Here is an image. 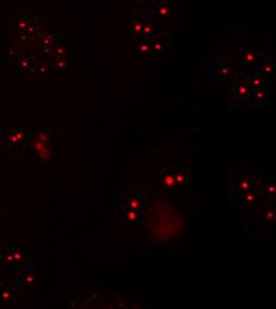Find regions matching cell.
Instances as JSON below:
<instances>
[{"label":"cell","mask_w":276,"mask_h":309,"mask_svg":"<svg viewBox=\"0 0 276 309\" xmlns=\"http://www.w3.org/2000/svg\"><path fill=\"white\" fill-rule=\"evenodd\" d=\"M130 206H131L132 209H137V208L139 207V203H138V201H134V200H132L131 202H130Z\"/></svg>","instance_id":"4"},{"label":"cell","mask_w":276,"mask_h":309,"mask_svg":"<svg viewBox=\"0 0 276 309\" xmlns=\"http://www.w3.org/2000/svg\"><path fill=\"white\" fill-rule=\"evenodd\" d=\"M246 200H248V201H253V200H255V196H253V195H251V194H250V195H248V196H246Z\"/></svg>","instance_id":"5"},{"label":"cell","mask_w":276,"mask_h":309,"mask_svg":"<svg viewBox=\"0 0 276 309\" xmlns=\"http://www.w3.org/2000/svg\"><path fill=\"white\" fill-rule=\"evenodd\" d=\"M126 218L131 220V221H134L137 219V213L136 212H133V211H130V212H127L126 213Z\"/></svg>","instance_id":"3"},{"label":"cell","mask_w":276,"mask_h":309,"mask_svg":"<svg viewBox=\"0 0 276 309\" xmlns=\"http://www.w3.org/2000/svg\"><path fill=\"white\" fill-rule=\"evenodd\" d=\"M174 178H175V182H177V183H183L186 181V177L182 174H176V175L174 176Z\"/></svg>","instance_id":"2"},{"label":"cell","mask_w":276,"mask_h":309,"mask_svg":"<svg viewBox=\"0 0 276 309\" xmlns=\"http://www.w3.org/2000/svg\"><path fill=\"white\" fill-rule=\"evenodd\" d=\"M162 182L167 186V187H173L175 183V178H174V175H170V174H168V175H165L163 178H162Z\"/></svg>","instance_id":"1"}]
</instances>
